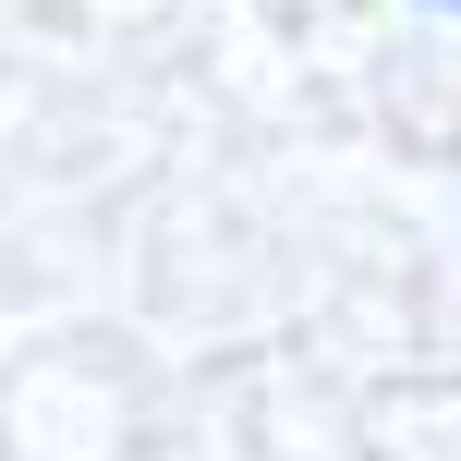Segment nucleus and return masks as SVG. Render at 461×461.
<instances>
[{
  "label": "nucleus",
  "instance_id": "1",
  "mask_svg": "<svg viewBox=\"0 0 461 461\" xmlns=\"http://www.w3.org/2000/svg\"><path fill=\"white\" fill-rule=\"evenodd\" d=\"M449 13H461V0H449Z\"/></svg>",
  "mask_w": 461,
  "mask_h": 461
}]
</instances>
